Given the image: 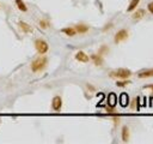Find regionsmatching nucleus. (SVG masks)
<instances>
[{
    "instance_id": "obj_9",
    "label": "nucleus",
    "mask_w": 153,
    "mask_h": 144,
    "mask_svg": "<svg viewBox=\"0 0 153 144\" xmlns=\"http://www.w3.org/2000/svg\"><path fill=\"white\" fill-rule=\"evenodd\" d=\"M90 59L93 61V64L96 66H101V65H103V61H104V59H103V57L99 54V53H97V54H92L91 57H90Z\"/></svg>"
},
{
    "instance_id": "obj_4",
    "label": "nucleus",
    "mask_w": 153,
    "mask_h": 144,
    "mask_svg": "<svg viewBox=\"0 0 153 144\" xmlns=\"http://www.w3.org/2000/svg\"><path fill=\"white\" fill-rule=\"evenodd\" d=\"M128 36H129V33H128V30H127V29H121V30H118L117 33L115 34L114 41H115V43H120V42L124 41V40H127Z\"/></svg>"
},
{
    "instance_id": "obj_6",
    "label": "nucleus",
    "mask_w": 153,
    "mask_h": 144,
    "mask_svg": "<svg viewBox=\"0 0 153 144\" xmlns=\"http://www.w3.org/2000/svg\"><path fill=\"white\" fill-rule=\"evenodd\" d=\"M18 27H19V29L23 31V33H25V34H31V33H34L33 27H31L30 24H28L27 22L19 21V22H18Z\"/></svg>"
},
{
    "instance_id": "obj_19",
    "label": "nucleus",
    "mask_w": 153,
    "mask_h": 144,
    "mask_svg": "<svg viewBox=\"0 0 153 144\" xmlns=\"http://www.w3.org/2000/svg\"><path fill=\"white\" fill-rule=\"evenodd\" d=\"M127 96H128V95H126V94H123V95H122V100H123V105H124V103H126V105H127V100H128V97H127Z\"/></svg>"
},
{
    "instance_id": "obj_15",
    "label": "nucleus",
    "mask_w": 153,
    "mask_h": 144,
    "mask_svg": "<svg viewBox=\"0 0 153 144\" xmlns=\"http://www.w3.org/2000/svg\"><path fill=\"white\" fill-rule=\"evenodd\" d=\"M139 4H140V0H131V4L128 5L127 11L128 12H133L134 10H136V7H138Z\"/></svg>"
},
{
    "instance_id": "obj_8",
    "label": "nucleus",
    "mask_w": 153,
    "mask_h": 144,
    "mask_svg": "<svg viewBox=\"0 0 153 144\" xmlns=\"http://www.w3.org/2000/svg\"><path fill=\"white\" fill-rule=\"evenodd\" d=\"M145 14H146V11L143 9H138V10H134L133 11V14H132V18L134 21H140L145 17Z\"/></svg>"
},
{
    "instance_id": "obj_16",
    "label": "nucleus",
    "mask_w": 153,
    "mask_h": 144,
    "mask_svg": "<svg viewBox=\"0 0 153 144\" xmlns=\"http://www.w3.org/2000/svg\"><path fill=\"white\" fill-rule=\"evenodd\" d=\"M129 83H131V82H129V81H127V79H122V81H118V82L116 83V85L120 86V88H124V86H127Z\"/></svg>"
},
{
    "instance_id": "obj_2",
    "label": "nucleus",
    "mask_w": 153,
    "mask_h": 144,
    "mask_svg": "<svg viewBox=\"0 0 153 144\" xmlns=\"http://www.w3.org/2000/svg\"><path fill=\"white\" fill-rule=\"evenodd\" d=\"M132 76V71L128 69H118L115 71H111L109 73V77L111 78H120V79H128Z\"/></svg>"
},
{
    "instance_id": "obj_11",
    "label": "nucleus",
    "mask_w": 153,
    "mask_h": 144,
    "mask_svg": "<svg viewBox=\"0 0 153 144\" xmlns=\"http://www.w3.org/2000/svg\"><path fill=\"white\" fill-rule=\"evenodd\" d=\"M129 127L128 126H123L122 130H121V138L123 142H128L129 141Z\"/></svg>"
},
{
    "instance_id": "obj_17",
    "label": "nucleus",
    "mask_w": 153,
    "mask_h": 144,
    "mask_svg": "<svg viewBox=\"0 0 153 144\" xmlns=\"http://www.w3.org/2000/svg\"><path fill=\"white\" fill-rule=\"evenodd\" d=\"M38 24H39V27H41L42 29H47L48 27H49V22L46 21V19H41Z\"/></svg>"
},
{
    "instance_id": "obj_14",
    "label": "nucleus",
    "mask_w": 153,
    "mask_h": 144,
    "mask_svg": "<svg viewBox=\"0 0 153 144\" xmlns=\"http://www.w3.org/2000/svg\"><path fill=\"white\" fill-rule=\"evenodd\" d=\"M61 31L65 35H67V36H69V37H72V36H74L75 34H77V31H75V29L74 28H72V27H68V28H63V29H61Z\"/></svg>"
},
{
    "instance_id": "obj_18",
    "label": "nucleus",
    "mask_w": 153,
    "mask_h": 144,
    "mask_svg": "<svg viewBox=\"0 0 153 144\" xmlns=\"http://www.w3.org/2000/svg\"><path fill=\"white\" fill-rule=\"evenodd\" d=\"M147 10L150 11V13H152V14H153V1H152V3H150V4L147 5Z\"/></svg>"
},
{
    "instance_id": "obj_5",
    "label": "nucleus",
    "mask_w": 153,
    "mask_h": 144,
    "mask_svg": "<svg viewBox=\"0 0 153 144\" xmlns=\"http://www.w3.org/2000/svg\"><path fill=\"white\" fill-rule=\"evenodd\" d=\"M61 108H62V99H61V96L56 95L52 100V109L54 112H60Z\"/></svg>"
},
{
    "instance_id": "obj_3",
    "label": "nucleus",
    "mask_w": 153,
    "mask_h": 144,
    "mask_svg": "<svg viewBox=\"0 0 153 144\" xmlns=\"http://www.w3.org/2000/svg\"><path fill=\"white\" fill-rule=\"evenodd\" d=\"M35 48H36V51L38 54H46L48 51H49V45H48L47 41H44V40L42 38H37L36 41H35Z\"/></svg>"
},
{
    "instance_id": "obj_7",
    "label": "nucleus",
    "mask_w": 153,
    "mask_h": 144,
    "mask_svg": "<svg viewBox=\"0 0 153 144\" xmlns=\"http://www.w3.org/2000/svg\"><path fill=\"white\" fill-rule=\"evenodd\" d=\"M78 61H80V62H88L90 61V57L85 53V52H83V51H79V52H77V54H75V57H74Z\"/></svg>"
},
{
    "instance_id": "obj_10",
    "label": "nucleus",
    "mask_w": 153,
    "mask_h": 144,
    "mask_svg": "<svg viewBox=\"0 0 153 144\" xmlns=\"http://www.w3.org/2000/svg\"><path fill=\"white\" fill-rule=\"evenodd\" d=\"M75 31H77V34H86L88 30H90V27L86 25V24H83V23H80V24H77V25L74 27Z\"/></svg>"
},
{
    "instance_id": "obj_20",
    "label": "nucleus",
    "mask_w": 153,
    "mask_h": 144,
    "mask_svg": "<svg viewBox=\"0 0 153 144\" xmlns=\"http://www.w3.org/2000/svg\"><path fill=\"white\" fill-rule=\"evenodd\" d=\"M146 88H150V89H152V91H153V84H151V85H147Z\"/></svg>"
},
{
    "instance_id": "obj_12",
    "label": "nucleus",
    "mask_w": 153,
    "mask_h": 144,
    "mask_svg": "<svg viewBox=\"0 0 153 144\" xmlns=\"http://www.w3.org/2000/svg\"><path fill=\"white\" fill-rule=\"evenodd\" d=\"M138 77L139 78H151V77H153V69H151V70H145V71L139 72Z\"/></svg>"
},
{
    "instance_id": "obj_1",
    "label": "nucleus",
    "mask_w": 153,
    "mask_h": 144,
    "mask_svg": "<svg viewBox=\"0 0 153 144\" xmlns=\"http://www.w3.org/2000/svg\"><path fill=\"white\" fill-rule=\"evenodd\" d=\"M48 65V58L46 55H41V57H38L36 59H34L30 64V67H31V71L34 72V73H38V72H42Z\"/></svg>"
},
{
    "instance_id": "obj_13",
    "label": "nucleus",
    "mask_w": 153,
    "mask_h": 144,
    "mask_svg": "<svg viewBox=\"0 0 153 144\" xmlns=\"http://www.w3.org/2000/svg\"><path fill=\"white\" fill-rule=\"evenodd\" d=\"M14 1H16V5H17L19 11H22V12H28V6H27L25 3L23 1V0H14Z\"/></svg>"
}]
</instances>
